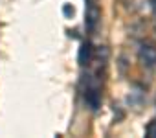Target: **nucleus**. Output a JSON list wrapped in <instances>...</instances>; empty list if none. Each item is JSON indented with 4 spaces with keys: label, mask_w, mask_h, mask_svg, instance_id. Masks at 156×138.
Masks as SVG:
<instances>
[{
    "label": "nucleus",
    "mask_w": 156,
    "mask_h": 138,
    "mask_svg": "<svg viewBox=\"0 0 156 138\" xmlns=\"http://www.w3.org/2000/svg\"><path fill=\"white\" fill-rule=\"evenodd\" d=\"M85 101L90 109H98L99 103H101V89H99V83L98 81H92L88 79L87 81V89H85Z\"/></svg>",
    "instance_id": "obj_1"
},
{
    "label": "nucleus",
    "mask_w": 156,
    "mask_h": 138,
    "mask_svg": "<svg viewBox=\"0 0 156 138\" xmlns=\"http://www.w3.org/2000/svg\"><path fill=\"white\" fill-rule=\"evenodd\" d=\"M140 59H141V63L147 68L156 66V48L154 46H149V44H143L140 48Z\"/></svg>",
    "instance_id": "obj_2"
},
{
    "label": "nucleus",
    "mask_w": 156,
    "mask_h": 138,
    "mask_svg": "<svg viewBox=\"0 0 156 138\" xmlns=\"http://www.w3.org/2000/svg\"><path fill=\"white\" fill-rule=\"evenodd\" d=\"M77 59H79V64H81V66H87V64L92 61V44H90V42H83V44H81Z\"/></svg>",
    "instance_id": "obj_3"
},
{
    "label": "nucleus",
    "mask_w": 156,
    "mask_h": 138,
    "mask_svg": "<svg viewBox=\"0 0 156 138\" xmlns=\"http://www.w3.org/2000/svg\"><path fill=\"white\" fill-rule=\"evenodd\" d=\"M98 19H99V9L94 4H90L88 9H87V28L88 30H94L96 24H98Z\"/></svg>",
    "instance_id": "obj_4"
},
{
    "label": "nucleus",
    "mask_w": 156,
    "mask_h": 138,
    "mask_svg": "<svg viewBox=\"0 0 156 138\" xmlns=\"http://www.w3.org/2000/svg\"><path fill=\"white\" fill-rule=\"evenodd\" d=\"M147 136H149V138H156V120H152V122L147 125Z\"/></svg>",
    "instance_id": "obj_5"
},
{
    "label": "nucleus",
    "mask_w": 156,
    "mask_h": 138,
    "mask_svg": "<svg viewBox=\"0 0 156 138\" xmlns=\"http://www.w3.org/2000/svg\"><path fill=\"white\" fill-rule=\"evenodd\" d=\"M64 13H68V15H70V13H73V9H70L68 6H64Z\"/></svg>",
    "instance_id": "obj_6"
}]
</instances>
